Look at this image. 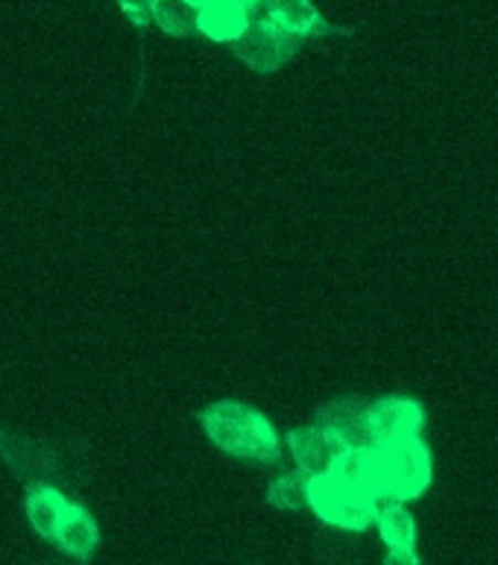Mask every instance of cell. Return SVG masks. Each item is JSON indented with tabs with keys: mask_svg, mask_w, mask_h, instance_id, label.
<instances>
[{
	"mask_svg": "<svg viewBox=\"0 0 498 565\" xmlns=\"http://www.w3.org/2000/svg\"><path fill=\"white\" fill-rule=\"evenodd\" d=\"M71 510V501L62 495L60 490H53V487H33L30 495H27V515H30V524L35 527L39 536L44 540H53L56 542V533L62 527V519L68 515Z\"/></svg>",
	"mask_w": 498,
	"mask_h": 565,
	"instance_id": "obj_10",
	"label": "cell"
},
{
	"mask_svg": "<svg viewBox=\"0 0 498 565\" xmlns=\"http://www.w3.org/2000/svg\"><path fill=\"white\" fill-rule=\"evenodd\" d=\"M375 448H347L340 451L331 475L347 487H358V490H372L375 483Z\"/></svg>",
	"mask_w": 498,
	"mask_h": 565,
	"instance_id": "obj_12",
	"label": "cell"
},
{
	"mask_svg": "<svg viewBox=\"0 0 498 565\" xmlns=\"http://www.w3.org/2000/svg\"><path fill=\"white\" fill-rule=\"evenodd\" d=\"M152 21L168 35H188L197 30L200 7L194 0H156L152 3Z\"/></svg>",
	"mask_w": 498,
	"mask_h": 565,
	"instance_id": "obj_14",
	"label": "cell"
},
{
	"mask_svg": "<svg viewBox=\"0 0 498 565\" xmlns=\"http://www.w3.org/2000/svg\"><path fill=\"white\" fill-rule=\"evenodd\" d=\"M287 448H290L296 466H299L308 478H311V475L331 472V466H335L340 451H347V448L340 446L338 439L331 437L329 430L322 428L320 423L290 430V434H287Z\"/></svg>",
	"mask_w": 498,
	"mask_h": 565,
	"instance_id": "obj_6",
	"label": "cell"
},
{
	"mask_svg": "<svg viewBox=\"0 0 498 565\" xmlns=\"http://www.w3.org/2000/svg\"><path fill=\"white\" fill-rule=\"evenodd\" d=\"M253 24V9H246L237 0H205L200 7L197 30L218 44H235Z\"/></svg>",
	"mask_w": 498,
	"mask_h": 565,
	"instance_id": "obj_8",
	"label": "cell"
},
{
	"mask_svg": "<svg viewBox=\"0 0 498 565\" xmlns=\"http://www.w3.org/2000/svg\"><path fill=\"white\" fill-rule=\"evenodd\" d=\"M372 492L388 501H414L431 483V455L420 437L399 439L375 448Z\"/></svg>",
	"mask_w": 498,
	"mask_h": 565,
	"instance_id": "obj_2",
	"label": "cell"
},
{
	"mask_svg": "<svg viewBox=\"0 0 498 565\" xmlns=\"http://www.w3.org/2000/svg\"><path fill=\"white\" fill-rule=\"evenodd\" d=\"M267 501H271L276 510H285V513H299L308 507V475L299 469V472L282 475L271 483L267 490Z\"/></svg>",
	"mask_w": 498,
	"mask_h": 565,
	"instance_id": "obj_15",
	"label": "cell"
},
{
	"mask_svg": "<svg viewBox=\"0 0 498 565\" xmlns=\"http://www.w3.org/2000/svg\"><path fill=\"white\" fill-rule=\"evenodd\" d=\"M264 15L294 39H317L331 33V26L322 21L320 9L311 0H264Z\"/></svg>",
	"mask_w": 498,
	"mask_h": 565,
	"instance_id": "obj_9",
	"label": "cell"
},
{
	"mask_svg": "<svg viewBox=\"0 0 498 565\" xmlns=\"http://www.w3.org/2000/svg\"><path fill=\"white\" fill-rule=\"evenodd\" d=\"M296 44H299V39L285 33L279 24H273L271 18L264 15L246 26V33L232 44V51L246 68L271 74V71L285 68V62L294 60Z\"/></svg>",
	"mask_w": 498,
	"mask_h": 565,
	"instance_id": "obj_4",
	"label": "cell"
},
{
	"mask_svg": "<svg viewBox=\"0 0 498 565\" xmlns=\"http://www.w3.org/2000/svg\"><path fill=\"white\" fill-rule=\"evenodd\" d=\"M367 419H370L372 439H375V448H379L388 446V443H399V439L420 437L425 411L414 398L384 396L367 407Z\"/></svg>",
	"mask_w": 498,
	"mask_h": 565,
	"instance_id": "obj_5",
	"label": "cell"
},
{
	"mask_svg": "<svg viewBox=\"0 0 498 565\" xmlns=\"http://www.w3.org/2000/svg\"><path fill=\"white\" fill-rule=\"evenodd\" d=\"M367 407L370 405H363L358 398H338V402L322 407L317 423L329 430L343 448H375Z\"/></svg>",
	"mask_w": 498,
	"mask_h": 565,
	"instance_id": "obj_7",
	"label": "cell"
},
{
	"mask_svg": "<svg viewBox=\"0 0 498 565\" xmlns=\"http://www.w3.org/2000/svg\"><path fill=\"white\" fill-rule=\"evenodd\" d=\"M120 9L127 12V18L133 21V24L144 26L147 21H152V3L156 0H118Z\"/></svg>",
	"mask_w": 498,
	"mask_h": 565,
	"instance_id": "obj_16",
	"label": "cell"
},
{
	"mask_svg": "<svg viewBox=\"0 0 498 565\" xmlns=\"http://www.w3.org/2000/svg\"><path fill=\"white\" fill-rule=\"evenodd\" d=\"M205 437L212 439L220 451L246 463H276L282 457V443L271 419L244 405V402H214L200 414Z\"/></svg>",
	"mask_w": 498,
	"mask_h": 565,
	"instance_id": "obj_1",
	"label": "cell"
},
{
	"mask_svg": "<svg viewBox=\"0 0 498 565\" xmlns=\"http://www.w3.org/2000/svg\"><path fill=\"white\" fill-rule=\"evenodd\" d=\"M308 507L340 531H367L379 519V495L340 483L331 472L308 478Z\"/></svg>",
	"mask_w": 498,
	"mask_h": 565,
	"instance_id": "obj_3",
	"label": "cell"
},
{
	"mask_svg": "<svg viewBox=\"0 0 498 565\" xmlns=\"http://www.w3.org/2000/svg\"><path fill=\"white\" fill-rule=\"evenodd\" d=\"M100 542V531H97V522L92 519V513L85 507L71 504L68 515L62 519V527L56 533V545L62 551H68L71 557H92V551L97 548Z\"/></svg>",
	"mask_w": 498,
	"mask_h": 565,
	"instance_id": "obj_11",
	"label": "cell"
},
{
	"mask_svg": "<svg viewBox=\"0 0 498 565\" xmlns=\"http://www.w3.org/2000/svg\"><path fill=\"white\" fill-rule=\"evenodd\" d=\"M375 522H379L381 542H384L388 548L414 551L416 522L414 515L402 507V501H390L388 507H379V519H375Z\"/></svg>",
	"mask_w": 498,
	"mask_h": 565,
	"instance_id": "obj_13",
	"label": "cell"
}]
</instances>
